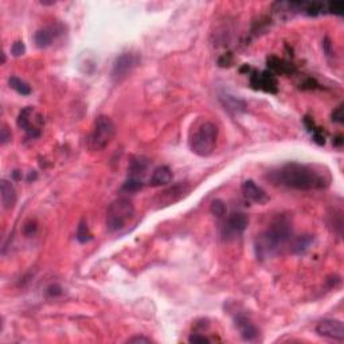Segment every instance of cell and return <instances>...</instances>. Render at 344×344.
I'll return each mask as SVG.
<instances>
[{
  "mask_svg": "<svg viewBox=\"0 0 344 344\" xmlns=\"http://www.w3.org/2000/svg\"><path fill=\"white\" fill-rule=\"evenodd\" d=\"M270 180L292 190L311 191L327 188L331 183V176L327 171H323L316 166L292 161L270 172Z\"/></svg>",
  "mask_w": 344,
  "mask_h": 344,
  "instance_id": "cell-1",
  "label": "cell"
},
{
  "mask_svg": "<svg viewBox=\"0 0 344 344\" xmlns=\"http://www.w3.org/2000/svg\"><path fill=\"white\" fill-rule=\"evenodd\" d=\"M292 237L291 221L285 215H278L265 231L256 240V254L260 260L275 256Z\"/></svg>",
  "mask_w": 344,
  "mask_h": 344,
  "instance_id": "cell-2",
  "label": "cell"
},
{
  "mask_svg": "<svg viewBox=\"0 0 344 344\" xmlns=\"http://www.w3.org/2000/svg\"><path fill=\"white\" fill-rule=\"evenodd\" d=\"M216 141H218V128L214 122L205 121L194 132V136L190 140V147L196 156L209 157L215 151Z\"/></svg>",
  "mask_w": 344,
  "mask_h": 344,
  "instance_id": "cell-3",
  "label": "cell"
},
{
  "mask_svg": "<svg viewBox=\"0 0 344 344\" xmlns=\"http://www.w3.org/2000/svg\"><path fill=\"white\" fill-rule=\"evenodd\" d=\"M135 216V206L129 199L118 198L109 205L106 211V229L111 233H116L125 229Z\"/></svg>",
  "mask_w": 344,
  "mask_h": 344,
  "instance_id": "cell-4",
  "label": "cell"
},
{
  "mask_svg": "<svg viewBox=\"0 0 344 344\" xmlns=\"http://www.w3.org/2000/svg\"><path fill=\"white\" fill-rule=\"evenodd\" d=\"M116 135L115 122L112 118L105 115L97 116L94 121L93 131L89 136V148L92 151H101L108 147Z\"/></svg>",
  "mask_w": 344,
  "mask_h": 344,
  "instance_id": "cell-5",
  "label": "cell"
},
{
  "mask_svg": "<svg viewBox=\"0 0 344 344\" xmlns=\"http://www.w3.org/2000/svg\"><path fill=\"white\" fill-rule=\"evenodd\" d=\"M16 124L21 129H23L27 133L28 137H38L41 135V126L43 124L42 116L37 113L32 106H26L25 109H22L19 116L16 118Z\"/></svg>",
  "mask_w": 344,
  "mask_h": 344,
  "instance_id": "cell-6",
  "label": "cell"
},
{
  "mask_svg": "<svg viewBox=\"0 0 344 344\" xmlns=\"http://www.w3.org/2000/svg\"><path fill=\"white\" fill-rule=\"evenodd\" d=\"M140 62L139 56H136L133 52H124L120 57H117L113 63V69H112V78L115 82H120L125 77H128L129 73H132Z\"/></svg>",
  "mask_w": 344,
  "mask_h": 344,
  "instance_id": "cell-7",
  "label": "cell"
},
{
  "mask_svg": "<svg viewBox=\"0 0 344 344\" xmlns=\"http://www.w3.org/2000/svg\"><path fill=\"white\" fill-rule=\"evenodd\" d=\"M316 332L319 336L332 339V340H344V325L340 320L324 319L321 320L316 327Z\"/></svg>",
  "mask_w": 344,
  "mask_h": 344,
  "instance_id": "cell-8",
  "label": "cell"
},
{
  "mask_svg": "<svg viewBox=\"0 0 344 344\" xmlns=\"http://www.w3.org/2000/svg\"><path fill=\"white\" fill-rule=\"evenodd\" d=\"M247 223H249V218L245 215L244 212H233L225 223L223 237L226 240H233L236 237L241 236L246 230Z\"/></svg>",
  "mask_w": 344,
  "mask_h": 344,
  "instance_id": "cell-9",
  "label": "cell"
},
{
  "mask_svg": "<svg viewBox=\"0 0 344 344\" xmlns=\"http://www.w3.org/2000/svg\"><path fill=\"white\" fill-rule=\"evenodd\" d=\"M250 84L254 89L268 92V93H277V81L275 74L270 71H261L254 73L250 77Z\"/></svg>",
  "mask_w": 344,
  "mask_h": 344,
  "instance_id": "cell-10",
  "label": "cell"
},
{
  "mask_svg": "<svg viewBox=\"0 0 344 344\" xmlns=\"http://www.w3.org/2000/svg\"><path fill=\"white\" fill-rule=\"evenodd\" d=\"M242 194L247 201L257 203V205H264L269 201L268 194L265 192L264 188H261L260 186L253 180H245L242 183Z\"/></svg>",
  "mask_w": 344,
  "mask_h": 344,
  "instance_id": "cell-11",
  "label": "cell"
},
{
  "mask_svg": "<svg viewBox=\"0 0 344 344\" xmlns=\"http://www.w3.org/2000/svg\"><path fill=\"white\" fill-rule=\"evenodd\" d=\"M236 327L238 328L241 336H242L244 340L251 341L254 340V339H257L258 336L257 327H256L246 316H244V315H238V316L236 317Z\"/></svg>",
  "mask_w": 344,
  "mask_h": 344,
  "instance_id": "cell-12",
  "label": "cell"
},
{
  "mask_svg": "<svg viewBox=\"0 0 344 344\" xmlns=\"http://www.w3.org/2000/svg\"><path fill=\"white\" fill-rule=\"evenodd\" d=\"M0 188H2V205L6 210H11L14 209L15 203H16L17 195H16V190L12 186V183L6 179L2 180L0 183Z\"/></svg>",
  "mask_w": 344,
  "mask_h": 344,
  "instance_id": "cell-13",
  "label": "cell"
},
{
  "mask_svg": "<svg viewBox=\"0 0 344 344\" xmlns=\"http://www.w3.org/2000/svg\"><path fill=\"white\" fill-rule=\"evenodd\" d=\"M171 180H172V172H171V170L168 167H166V166H161V167H157L156 170L153 171L150 183L153 187H161V186L170 185Z\"/></svg>",
  "mask_w": 344,
  "mask_h": 344,
  "instance_id": "cell-14",
  "label": "cell"
},
{
  "mask_svg": "<svg viewBox=\"0 0 344 344\" xmlns=\"http://www.w3.org/2000/svg\"><path fill=\"white\" fill-rule=\"evenodd\" d=\"M268 66L273 73L277 74H292L295 71V67L291 63L284 61V59L277 58V57H269Z\"/></svg>",
  "mask_w": 344,
  "mask_h": 344,
  "instance_id": "cell-15",
  "label": "cell"
},
{
  "mask_svg": "<svg viewBox=\"0 0 344 344\" xmlns=\"http://www.w3.org/2000/svg\"><path fill=\"white\" fill-rule=\"evenodd\" d=\"M148 160L146 157H136L131 161L129 166V177H135V179H140L144 176L146 171L148 170Z\"/></svg>",
  "mask_w": 344,
  "mask_h": 344,
  "instance_id": "cell-16",
  "label": "cell"
},
{
  "mask_svg": "<svg viewBox=\"0 0 344 344\" xmlns=\"http://www.w3.org/2000/svg\"><path fill=\"white\" fill-rule=\"evenodd\" d=\"M52 39H54V32H52L51 28H41L38 31L35 32L34 35V42L37 45V47L39 49H46L51 45Z\"/></svg>",
  "mask_w": 344,
  "mask_h": 344,
  "instance_id": "cell-17",
  "label": "cell"
},
{
  "mask_svg": "<svg viewBox=\"0 0 344 344\" xmlns=\"http://www.w3.org/2000/svg\"><path fill=\"white\" fill-rule=\"evenodd\" d=\"M8 85H10L11 89H14L16 93L22 94V96H30L31 94V86L23 81L22 78L16 76H12L8 78Z\"/></svg>",
  "mask_w": 344,
  "mask_h": 344,
  "instance_id": "cell-18",
  "label": "cell"
},
{
  "mask_svg": "<svg viewBox=\"0 0 344 344\" xmlns=\"http://www.w3.org/2000/svg\"><path fill=\"white\" fill-rule=\"evenodd\" d=\"M221 101H222L223 106L225 109L230 112H244L245 111V102L244 101L238 100V98L233 97V96H225V97H221Z\"/></svg>",
  "mask_w": 344,
  "mask_h": 344,
  "instance_id": "cell-19",
  "label": "cell"
},
{
  "mask_svg": "<svg viewBox=\"0 0 344 344\" xmlns=\"http://www.w3.org/2000/svg\"><path fill=\"white\" fill-rule=\"evenodd\" d=\"M313 242V237L312 236H302L299 237L297 240L295 241L293 244V251L297 254L304 253L305 250H308V247L311 246V244Z\"/></svg>",
  "mask_w": 344,
  "mask_h": 344,
  "instance_id": "cell-20",
  "label": "cell"
},
{
  "mask_svg": "<svg viewBox=\"0 0 344 344\" xmlns=\"http://www.w3.org/2000/svg\"><path fill=\"white\" fill-rule=\"evenodd\" d=\"M76 238L80 244H87V242L92 240L90 230H89V227H87V223L85 222V221H82V222L78 225V227H77Z\"/></svg>",
  "mask_w": 344,
  "mask_h": 344,
  "instance_id": "cell-21",
  "label": "cell"
},
{
  "mask_svg": "<svg viewBox=\"0 0 344 344\" xmlns=\"http://www.w3.org/2000/svg\"><path fill=\"white\" fill-rule=\"evenodd\" d=\"M210 210H211L212 215H215L216 218H222V216L226 215L227 207L225 205V202L221 201V199H215V201H212Z\"/></svg>",
  "mask_w": 344,
  "mask_h": 344,
  "instance_id": "cell-22",
  "label": "cell"
},
{
  "mask_svg": "<svg viewBox=\"0 0 344 344\" xmlns=\"http://www.w3.org/2000/svg\"><path fill=\"white\" fill-rule=\"evenodd\" d=\"M143 180H140V179H135V177H129L128 180L124 183L122 186V190L124 191L128 192H133V191H139L143 188Z\"/></svg>",
  "mask_w": 344,
  "mask_h": 344,
  "instance_id": "cell-23",
  "label": "cell"
},
{
  "mask_svg": "<svg viewBox=\"0 0 344 344\" xmlns=\"http://www.w3.org/2000/svg\"><path fill=\"white\" fill-rule=\"evenodd\" d=\"M327 12L328 14L341 16L344 14V3L343 2H331V3H327Z\"/></svg>",
  "mask_w": 344,
  "mask_h": 344,
  "instance_id": "cell-24",
  "label": "cell"
},
{
  "mask_svg": "<svg viewBox=\"0 0 344 344\" xmlns=\"http://www.w3.org/2000/svg\"><path fill=\"white\" fill-rule=\"evenodd\" d=\"M26 52V46L22 41H16L14 45L11 46V54L14 57H21Z\"/></svg>",
  "mask_w": 344,
  "mask_h": 344,
  "instance_id": "cell-25",
  "label": "cell"
},
{
  "mask_svg": "<svg viewBox=\"0 0 344 344\" xmlns=\"http://www.w3.org/2000/svg\"><path fill=\"white\" fill-rule=\"evenodd\" d=\"M331 118H332V121L336 122V124H341L343 122V105H339L334 112H332V115H331Z\"/></svg>",
  "mask_w": 344,
  "mask_h": 344,
  "instance_id": "cell-26",
  "label": "cell"
},
{
  "mask_svg": "<svg viewBox=\"0 0 344 344\" xmlns=\"http://www.w3.org/2000/svg\"><path fill=\"white\" fill-rule=\"evenodd\" d=\"M10 140H11L10 129H8L6 125H3V128H2V131H0V143L4 146V144H7Z\"/></svg>",
  "mask_w": 344,
  "mask_h": 344,
  "instance_id": "cell-27",
  "label": "cell"
},
{
  "mask_svg": "<svg viewBox=\"0 0 344 344\" xmlns=\"http://www.w3.org/2000/svg\"><path fill=\"white\" fill-rule=\"evenodd\" d=\"M35 231H37V223L32 222V221L27 222L23 226V233H25L26 237H31L32 234H35Z\"/></svg>",
  "mask_w": 344,
  "mask_h": 344,
  "instance_id": "cell-28",
  "label": "cell"
},
{
  "mask_svg": "<svg viewBox=\"0 0 344 344\" xmlns=\"http://www.w3.org/2000/svg\"><path fill=\"white\" fill-rule=\"evenodd\" d=\"M46 293L51 296V297H57V296L62 295V288L59 285H50L47 291H46Z\"/></svg>",
  "mask_w": 344,
  "mask_h": 344,
  "instance_id": "cell-29",
  "label": "cell"
},
{
  "mask_svg": "<svg viewBox=\"0 0 344 344\" xmlns=\"http://www.w3.org/2000/svg\"><path fill=\"white\" fill-rule=\"evenodd\" d=\"M190 343H210V339L206 336H201V335H192L190 337Z\"/></svg>",
  "mask_w": 344,
  "mask_h": 344,
  "instance_id": "cell-30",
  "label": "cell"
},
{
  "mask_svg": "<svg viewBox=\"0 0 344 344\" xmlns=\"http://www.w3.org/2000/svg\"><path fill=\"white\" fill-rule=\"evenodd\" d=\"M128 343H151V339L144 336H133L128 339Z\"/></svg>",
  "mask_w": 344,
  "mask_h": 344,
  "instance_id": "cell-31",
  "label": "cell"
},
{
  "mask_svg": "<svg viewBox=\"0 0 344 344\" xmlns=\"http://www.w3.org/2000/svg\"><path fill=\"white\" fill-rule=\"evenodd\" d=\"M336 140H337V141H335V144H336L337 147H339V146H341V144H343V141H341V136H337V137H336Z\"/></svg>",
  "mask_w": 344,
  "mask_h": 344,
  "instance_id": "cell-32",
  "label": "cell"
}]
</instances>
